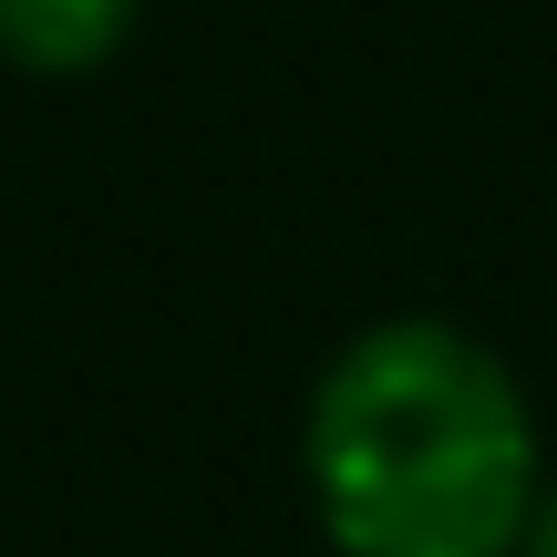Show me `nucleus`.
Returning a JSON list of instances; mask_svg holds the SVG:
<instances>
[{"mask_svg": "<svg viewBox=\"0 0 557 557\" xmlns=\"http://www.w3.org/2000/svg\"><path fill=\"white\" fill-rule=\"evenodd\" d=\"M145 0H0V62L32 83H83L135 41Z\"/></svg>", "mask_w": 557, "mask_h": 557, "instance_id": "nucleus-2", "label": "nucleus"}, {"mask_svg": "<svg viewBox=\"0 0 557 557\" xmlns=\"http://www.w3.org/2000/svg\"><path fill=\"white\" fill-rule=\"evenodd\" d=\"M299 485L341 557H517L547 485L537 403L465 320H372L310 382Z\"/></svg>", "mask_w": 557, "mask_h": 557, "instance_id": "nucleus-1", "label": "nucleus"}, {"mask_svg": "<svg viewBox=\"0 0 557 557\" xmlns=\"http://www.w3.org/2000/svg\"><path fill=\"white\" fill-rule=\"evenodd\" d=\"M517 557H557V465H547L537 506H527V537H517Z\"/></svg>", "mask_w": 557, "mask_h": 557, "instance_id": "nucleus-3", "label": "nucleus"}]
</instances>
